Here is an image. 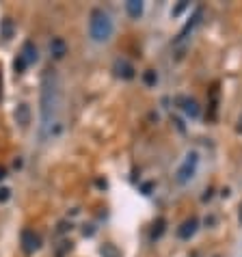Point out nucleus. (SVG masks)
Instances as JSON below:
<instances>
[{"instance_id": "obj_17", "label": "nucleus", "mask_w": 242, "mask_h": 257, "mask_svg": "<svg viewBox=\"0 0 242 257\" xmlns=\"http://www.w3.org/2000/svg\"><path fill=\"white\" fill-rule=\"evenodd\" d=\"M26 67H28V65H26V61L18 54V56H16V61H13V69H16V74H24Z\"/></svg>"}, {"instance_id": "obj_21", "label": "nucleus", "mask_w": 242, "mask_h": 257, "mask_svg": "<svg viewBox=\"0 0 242 257\" xmlns=\"http://www.w3.org/2000/svg\"><path fill=\"white\" fill-rule=\"evenodd\" d=\"M154 186H156L154 182H145V184H141V192H143V195H152Z\"/></svg>"}, {"instance_id": "obj_13", "label": "nucleus", "mask_w": 242, "mask_h": 257, "mask_svg": "<svg viewBox=\"0 0 242 257\" xmlns=\"http://www.w3.org/2000/svg\"><path fill=\"white\" fill-rule=\"evenodd\" d=\"M167 231V220L165 218H158L156 223L152 225V233H149V238L152 240H158V238H162V233Z\"/></svg>"}, {"instance_id": "obj_6", "label": "nucleus", "mask_w": 242, "mask_h": 257, "mask_svg": "<svg viewBox=\"0 0 242 257\" xmlns=\"http://www.w3.org/2000/svg\"><path fill=\"white\" fill-rule=\"evenodd\" d=\"M112 71H115V76L121 78V80H132V78H134L132 63L126 61V59H117L115 63H112Z\"/></svg>"}, {"instance_id": "obj_7", "label": "nucleus", "mask_w": 242, "mask_h": 257, "mask_svg": "<svg viewBox=\"0 0 242 257\" xmlns=\"http://www.w3.org/2000/svg\"><path fill=\"white\" fill-rule=\"evenodd\" d=\"M197 227H199L197 216L186 218L180 227H177V238H180V240H190V238H193V235L197 233Z\"/></svg>"}, {"instance_id": "obj_22", "label": "nucleus", "mask_w": 242, "mask_h": 257, "mask_svg": "<svg viewBox=\"0 0 242 257\" xmlns=\"http://www.w3.org/2000/svg\"><path fill=\"white\" fill-rule=\"evenodd\" d=\"M9 199H11V190L9 188H0V203H5V201H9Z\"/></svg>"}, {"instance_id": "obj_5", "label": "nucleus", "mask_w": 242, "mask_h": 257, "mask_svg": "<svg viewBox=\"0 0 242 257\" xmlns=\"http://www.w3.org/2000/svg\"><path fill=\"white\" fill-rule=\"evenodd\" d=\"M175 104L180 106V108L186 112L190 119H197V117H199V112H201V106H199V104H197V99H193V97L180 95V97H175Z\"/></svg>"}, {"instance_id": "obj_26", "label": "nucleus", "mask_w": 242, "mask_h": 257, "mask_svg": "<svg viewBox=\"0 0 242 257\" xmlns=\"http://www.w3.org/2000/svg\"><path fill=\"white\" fill-rule=\"evenodd\" d=\"M0 87H3V78H0Z\"/></svg>"}, {"instance_id": "obj_23", "label": "nucleus", "mask_w": 242, "mask_h": 257, "mask_svg": "<svg viewBox=\"0 0 242 257\" xmlns=\"http://www.w3.org/2000/svg\"><path fill=\"white\" fill-rule=\"evenodd\" d=\"M5 177H7V169H5V167H0V182H3Z\"/></svg>"}, {"instance_id": "obj_19", "label": "nucleus", "mask_w": 242, "mask_h": 257, "mask_svg": "<svg viewBox=\"0 0 242 257\" xmlns=\"http://www.w3.org/2000/svg\"><path fill=\"white\" fill-rule=\"evenodd\" d=\"M186 9H188V3H186V0H182V3L177 5L173 11H171V16H173V18H180V16H182V13L186 11Z\"/></svg>"}, {"instance_id": "obj_15", "label": "nucleus", "mask_w": 242, "mask_h": 257, "mask_svg": "<svg viewBox=\"0 0 242 257\" xmlns=\"http://www.w3.org/2000/svg\"><path fill=\"white\" fill-rule=\"evenodd\" d=\"M0 35H3L5 41H9L13 37V20L11 18H5L3 20V26H0Z\"/></svg>"}, {"instance_id": "obj_14", "label": "nucleus", "mask_w": 242, "mask_h": 257, "mask_svg": "<svg viewBox=\"0 0 242 257\" xmlns=\"http://www.w3.org/2000/svg\"><path fill=\"white\" fill-rule=\"evenodd\" d=\"M99 255H102V257H121V251H119L115 244L106 242V244L99 246Z\"/></svg>"}, {"instance_id": "obj_9", "label": "nucleus", "mask_w": 242, "mask_h": 257, "mask_svg": "<svg viewBox=\"0 0 242 257\" xmlns=\"http://www.w3.org/2000/svg\"><path fill=\"white\" fill-rule=\"evenodd\" d=\"M218 102H220V89L218 84L210 89V102H208V121H216L218 117Z\"/></svg>"}, {"instance_id": "obj_3", "label": "nucleus", "mask_w": 242, "mask_h": 257, "mask_svg": "<svg viewBox=\"0 0 242 257\" xmlns=\"http://www.w3.org/2000/svg\"><path fill=\"white\" fill-rule=\"evenodd\" d=\"M197 167H199V154L197 152H188L186 158H184V162L175 171V182L177 184H188L195 177Z\"/></svg>"}, {"instance_id": "obj_2", "label": "nucleus", "mask_w": 242, "mask_h": 257, "mask_svg": "<svg viewBox=\"0 0 242 257\" xmlns=\"http://www.w3.org/2000/svg\"><path fill=\"white\" fill-rule=\"evenodd\" d=\"M115 33V22L104 9H93L89 16V37L95 44H106L112 39Z\"/></svg>"}, {"instance_id": "obj_11", "label": "nucleus", "mask_w": 242, "mask_h": 257, "mask_svg": "<svg viewBox=\"0 0 242 257\" xmlns=\"http://www.w3.org/2000/svg\"><path fill=\"white\" fill-rule=\"evenodd\" d=\"M16 121L20 123V127H28V123H31V106H28L26 102L18 104V108H16Z\"/></svg>"}, {"instance_id": "obj_10", "label": "nucleus", "mask_w": 242, "mask_h": 257, "mask_svg": "<svg viewBox=\"0 0 242 257\" xmlns=\"http://www.w3.org/2000/svg\"><path fill=\"white\" fill-rule=\"evenodd\" d=\"M20 56L26 61V65L31 67L33 63H37L39 59V52H37V46L33 44V41H24V46H22V52H20Z\"/></svg>"}, {"instance_id": "obj_18", "label": "nucleus", "mask_w": 242, "mask_h": 257, "mask_svg": "<svg viewBox=\"0 0 242 257\" xmlns=\"http://www.w3.org/2000/svg\"><path fill=\"white\" fill-rule=\"evenodd\" d=\"M61 244H63V246L56 248V257H65V253L72 251V240H63Z\"/></svg>"}, {"instance_id": "obj_20", "label": "nucleus", "mask_w": 242, "mask_h": 257, "mask_svg": "<svg viewBox=\"0 0 242 257\" xmlns=\"http://www.w3.org/2000/svg\"><path fill=\"white\" fill-rule=\"evenodd\" d=\"M69 229H72V223H67V220H61V223H59V229H56V233L63 235V233H67Z\"/></svg>"}, {"instance_id": "obj_24", "label": "nucleus", "mask_w": 242, "mask_h": 257, "mask_svg": "<svg viewBox=\"0 0 242 257\" xmlns=\"http://www.w3.org/2000/svg\"><path fill=\"white\" fill-rule=\"evenodd\" d=\"M238 218H240V223H242V203H240V212H238Z\"/></svg>"}, {"instance_id": "obj_1", "label": "nucleus", "mask_w": 242, "mask_h": 257, "mask_svg": "<svg viewBox=\"0 0 242 257\" xmlns=\"http://www.w3.org/2000/svg\"><path fill=\"white\" fill-rule=\"evenodd\" d=\"M59 106H61V78L54 67H46L44 74H41V95H39L41 141H46L52 134V125L56 123V115H59Z\"/></svg>"}, {"instance_id": "obj_12", "label": "nucleus", "mask_w": 242, "mask_h": 257, "mask_svg": "<svg viewBox=\"0 0 242 257\" xmlns=\"http://www.w3.org/2000/svg\"><path fill=\"white\" fill-rule=\"evenodd\" d=\"M143 3L141 0H128L126 3V11H128V16H130L132 20H139L141 16H143Z\"/></svg>"}, {"instance_id": "obj_4", "label": "nucleus", "mask_w": 242, "mask_h": 257, "mask_svg": "<svg viewBox=\"0 0 242 257\" xmlns=\"http://www.w3.org/2000/svg\"><path fill=\"white\" fill-rule=\"evenodd\" d=\"M20 244H22L24 255H33V253L39 251L41 238L35 229H22V233H20Z\"/></svg>"}, {"instance_id": "obj_8", "label": "nucleus", "mask_w": 242, "mask_h": 257, "mask_svg": "<svg viewBox=\"0 0 242 257\" xmlns=\"http://www.w3.org/2000/svg\"><path fill=\"white\" fill-rule=\"evenodd\" d=\"M67 52H69V48H67V41L63 37H54L50 41V54H52L54 61H63Z\"/></svg>"}, {"instance_id": "obj_16", "label": "nucleus", "mask_w": 242, "mask_h": 257, "mask_svg": "<svg viewBox=\"0 0 242 257\" xmlns=\"http://www.w3.org/2000/svg\"><path fill=\"white\" fill-rule=\"evenodd\" d=\"M143 82H145V87H156V82H158V74H156L154 69L143 71Z\"/></svg>"}, {"instance_id": "obj_25", "label": "nucleus", "mask_w": 242, "mask_h": 257, "mask_svg": "<svg viewBox=\"0 0 242 257\" xmlns=\"http://www.w3.org/2000/svg\"><path fill=\"white\" fill-rule=\"evenodd\" d=\"M238 132H242V119H240V125H238Z\"/></svg>"}]
</instances>
